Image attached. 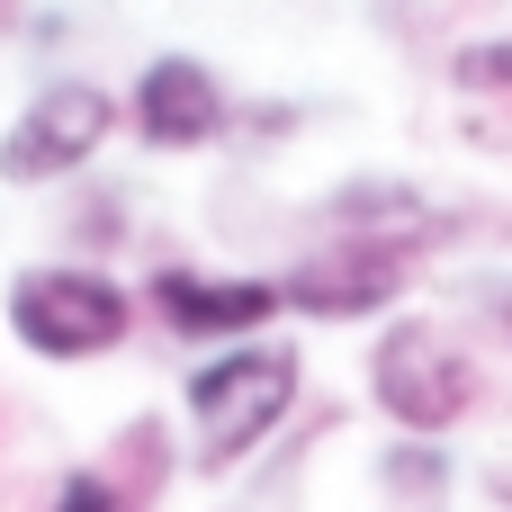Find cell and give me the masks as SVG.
Listing matches in <instances>:
<instances>
[{"label":"cell","instance_id":"cell-4","mask_svg":"<svg viewBox=\"0 0 512 512\" xmlns=\"http://www.w3.org/2000/svg\"><path fill=\"white\" fill-rule=\"evenodd\" d=\"M108 126H117V99H108L99 81H45V90L18 108V126L0 135V180L45 189V180L81 171V162L108 144Z\"/></svg>","mask_w":512,"mask_h":512},{"label":"cell","instance_id":"cell-10","mask_svg":"<svg viewBox=\"0 0 512 512\" xmlns=\"http://www.w3.org/2000/svg\"><path fill=\"white\" fill-rule=\"evenodd\" d=\"M459 81H468V90H504V99H512V45H468V54H459Z\"/></svg>","mask_w":512,"mask_h":512},{"label":"cell","instance_id":"cell-8","mask_svg":"<svg viewBox=\"0 0 512 512\" xmlns=\"http://www.w3.org/2000/svg\"><path fill=\"white\" fill-rule=\"evenodd\" d=\"M333 225H342V243H369V252H414V243H432L441 225H432V207L414 198V189H396V180H360V189H342L333 198Z\"/></svg>","mask_w":512,"mask_h":512},{"label":"cell","instance_id":"cell-2","mask_svg":"<svg viewBox=\"0 0 512 512\" xmlns=\"http://www.w3.org/2000/svg\"><path fill=\"white\" fill-rule=\"evenodd\" d=\"M297 405V360L288 351H216L207 369H189V423H198V459L234 468L252 441H270V423Z\"/></svg>","mask_w":512,"mask_h":512},{"label":"cell","instance_id":"cell-1","mask_svg":"<svg viewBox=\"0 0 512 512\" xmlns=\"http://www.w3.org/2000/svg\"><path fill=\"white\" fill-rule=\"evenodd\" d=\"M135 324V297L99 270H72V261H45V270H18L9 279V333L45 360H90V351H117Z\"/></svg>","mask_w":512,"mask_h":512},{"label":"cell","instance_id":"cell-9","mask_svg":"<svg viewBox=\"0 0 512 512\" xmlns=\"http://www.w3.org/2000/svg\"><path fill=\"white\" fill-rule=\"evenodd\" d=\"M54 512H135V504H126L108 477H90V468H81V477H63V486H54Z\"/></svg>","mask_w":512,"mask_h":512},{"label":"cell","instance_id":"cell-3","mask_svg":"<svg viewBox=\"0 0 512 512\" xmlns=\"http://www.w3.org/2000/svg\"><path fill=\"white\" fill-rule=\"evenodd\" d=\"M369 396H378L405 432H450V423L477 405V369H468V351H459L450 333L396 324V333L378 342V360H369Z\"/></svg>","mask_w":512,"mask_h":512},{"label":"cell","instance_id":"cell-11","mask_svg":"<svg viewBox=\"0 0 512 512\" xmlns=\"http://www.w3.org/2000/svg\"><path fill=\"white\" fill-rule=\"evenodd\" d=\"M486 315H495V324L512 333V288H486Z\"/></svg>","mask_w":512,"mask_h":512},{"label":"cell","instance_id":"cell-6","mask_svg":"<svg viewBox=\"0 0 512 512\" xmlns=\"http://www.w3.org/2000/svg\"><path fill=\"white\" fill-rule=\"evenodd\" d=\"M153 306H162V324L225 342V333L270 324V315L288 306V288H279V279H189V270H162V279H153Z\"/></svg>","mask_w":512,"mask_h":512},{"label":"cell","instance_id":"cell-7","mask_svg":"<svg viewBox=\"0 0 512 512\" xmlns=\"http://www.w3.org/2000/svg\"><path fill=\"white\" fill-rule=\"evenodd\" d=\"M396 279H405V261H396V252L342 243V252H324V261L288 270L279 288H288V306H306V315H378V306L396 297Z\"/></svg>","mask_w":512,"mask_h":512},{"label":"cell","instance_id":"cell-5","mask_svg":"<svg viewBox=\"0 0 512 512\" xmlns=\"http://www.w3.org/2000/svg\"><path fill=\"white\" fill-rule=\"evenodd\" d=\"M126 117H135V135H144V144L189 153V144H207V135L225 126V90H216V72H207V63H189V54H153V63L135 72Z\"/></svg>","mask_w":512,"mask_h":512}]
</instances>
